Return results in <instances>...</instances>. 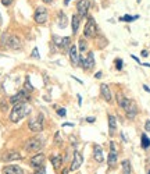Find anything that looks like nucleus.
Wrapping results in <instances>:
<instances>
[{"mask_svg": "<svg viewBox=\"0 0 150 174\" xmlns=\"http://www.w3.org/2000/svg\"><path fill=\"white\" fill-rule=\"evenodd\" d=\"M147 174H150V170H149V173H147Z\"/></svg>", "mask_w": 150, "mask_h": 174, "instance_id": "603ef678", "label": "nucleus"}, {"mask_svg": "<svg viewBox=\"0 0 150 174\" xmlns=\"http://www.w3.org/2000/svg\"><path fill=\"white\" fill-rule=\"evenodd\" d=\"M78 46H79V53H85L86 49H88V45H86L85 39H79V43H78Z\"/></svg>", "mask_w": 150, "mask_h": 174, "instance_id": "cd10ccee", "label": "nucleus"}, {"mask_svg": "<svg viewBox=\"0 0 150 174\" xmlns=\"http://www.w3.org/2000/svg\"><path fill=\"white\" fill-rule=\"evenodd\" d=\"M70 43H71V41H70V36H65V38H63L61 39V43H60V47L64 50V52H67V50H70ZM68 53V52H67Z\"/></svg>", "mask_w": 150, "mask_h": 174, "instance_id": "4be33fe9", "label": "nucleus"}, {"mask_svg": "<svg viewBox=\"0 0 150 174\" xmlns=\"http://www.w3.org/2000/svg\"><path fill=\"white\" fill-rule=\"evenodd\" d=\"M63 127H74L72 123H63Z\"/></svg>", "mask_w": 150, "mask_h": 174, "instance_id": "ea45409f", "label": "nucleus"}, {"mask_svg": "<svg viewBox=\"0 0 150 174\" xmlns=\"http://www.w3.org/2000/svg\"><path fill=\"white\" fill-rule=\"evenodd\" d=\"M61 174H68V170H67V169H65V170H63V173Z\"/></svg>", "mask_w": 150, "mask_h": 174, "instance_id": "09e8293b", "label": "nucleus"}, {"mask_svg": "<svg viewBox=\"0 0 150 174\" xmlns=\"http://www.w3.org/2000/svg\"><path fill=\"white\" fill-rule=\"evenodd\" d=\"M21 39L17 36V35H11L10 36V43H9V47L14 49V50H18L21 49Z\"/></svg>", "mask_w": 150, "mask_h": 174, "instance_id": "f3484780", "label": "nucleus"}, {"mask_svg": "<svg viewBox=\"0 0 150 174\" xmlns=\"http://www.w3.org/2000/svg\"><path fill=\"white\" fill-rule=\"evenodd\" d=\"M143 89H145L146 92H150V88L147 87V85H143Z\"/></svg>", "mask_w": 150, "mask_h": 174, "instance_id": "a18cd8bd", "label": "nucleus"}, {"mask_svg": "<svg viewBox=\"0 0 150 174\" xmlns=\"http://www.w3.org/2000/svg\"><path fill=\"white\" fill-rule=\"evenodd\" d=\"M68 3H70V0H64V4H65V6H67Z\"/></svg>", "mask_w": 150, "mask_h": 174, "instance_id": "8fccbe9b", "label": "nucleus"}, {"mask_svg": "<svg viewBox=\"0 0 150 174\" xmlns=\"http://www.w3.org/2000/svg\"><path fill=\"white\" fill-rule=\"evenodd\" d=\"M31 113V107L27 103H18L14 105L10 113V120L11 123H18L20 120H22L25 116H28Z\"/></svg>", "mask_w": 150, "mask_h": 174, "instance_id": "f257e3e1", "label": "nucleus"}, {"mask_svg": "<svg viewBox=\"0 0 150 174\" xmlns=\"http://www.w3.org/2000/svg\"><path fill=\"white\" fill-rule=\"evenodd\" d=\"M57 114L60 116V117H65V114H67V110L63 107V109H57Z\"/></svg>", "mask_w": 150, "mask_h": 174, "instance_id": "2f4dec72", "label": "nucleus"}, {"mask_svg": "<svg viewBox=\"0 0 150 174\" xmlns=\"http://www.w3.org/2000/svg\"><path fill=\"white\" fill-rule=\"evenodd\" d=\"M56 143H57V145H60V143H61V139H60V134H58V132L56 134Z\"/></svg>", "mask_w": 150, "mask_h": 174, "instance_id": "c9c22d12", "label": "nucleus"}, {"mask_svg": "<svg viewBox=\"0 0 150 174\" xmlns=\"http://www.w3.org/2000/svg\"><path fill=\"white\" fill-rule=\"evenodd\" d=\"M58 15H60V20H58V27H60V28H65V25H67V22H68L67 17H65V14H63V11H60V13H58Z\"/></svg>", "mask_w": 150, "mask_h": 174, "instance_id": "a878e982", "label": "nucleus"}, {"mask_svg": "<svg viewBox=\"0 0 150 174\" xmlns=\"http://www.w3.org/2000/svg\"><path fill=\"white\" fill-rule=\"evenodd\" d=\"M86 121L88 123H95V117H86Z\"/></svg>", "mask_w": 150, "mask_h": 174, "instance_id": "79ce46f5", "label": "nucleus"}, {"mask_svg": "<svg viewBox=\"0 0 150 174\" xmlns=\"http://www.w3.org/2000/svg\"><path fill=\"white\" fill-rule=\"evenodd\" d=\"M117 102L118 105H119V107H122V109L125 110V113H127V117L128 119H135V116L138 114V109H136V105L128 98H124L122 95H117Z\"/></svg>", "mask_w": 150, "mask_h": 174, "instance_id": "f03ea898", "label": "nucleus"}, {"mask_svg": "<svg viewBox=\"0 0 150 174\" xmlns=\"http://www.w3.org/2000/svg\"><path fill=\"white\" fill-rule=\"evenodd\" d=\"M44 145L42 137H33L31 139H28L25 143V151L27 152H38L42 149V146Z\"/></svg>", "mask_w": 150, "mask_h": 174, "instance_id": "7ed1b4c3", "label": "nucleus"}, {"mask_svg": "<svg viewBox=\"0 0 150 174\" xmlns=\"http://www.w3.org/2000/svg\"><path fill=\"white\" fill-rule=\"evenodd\" d=\"M140 64H142V65H146V67H150L149 63H140Z\"/></svg>", "mask_w": 150, "mask_h": 174, "instance_id": "49530a36", "label": "nucleus"}, {"mask_svg": "<svg viewBox=\"0 0 150 174\" xmlns=\"http://www.w3.org/2000/svg\"><path fill=\"white\" fill-rule=\"evenodd\" d=\"M21 159H22L21 153L17 152V151H10V152H7L3 156L4 162H14V160H21Z\"/></svg>", "mask_w": 150, "mask_h": 174, "instance_id": "4468645a", "label": "nucleus"}, {"mask_svg": "<svg viewBox=\"0 0 150 174\" xmlns=\"http://www.w3.org/2000/svg\"><path fill=\"white\" fill-rule=\"evenodd\" d=\"M140 55L143 56V57H147V56H149V52H147V50H142V52H140Z\"/></svg>", "mask_w": 150, "mask_h": 174, "instance_id": "58836bf2", "label": "nucleus"}, {"mask_svg": "<svg viewBox=\"0 0 150 174\" xmlns=\"http://www.w3.org/2000/svg\"><path fill=\"white\" fill-rule=\"evenodd\" d=\"M43 162H44V155L43 153H36L35 156L31 157V160H29V164L35 167V169H38V167H42Z\"/></svg>", "mask_w": 150, "mask_h": 174, "instance_id": "f8f14e48", "label": "nucleus"}, {"mask_svg": "<svg viewBox=\"0 0 150 174\" xmlns=\"http://www.w3.org/2000/svg\"><path fill=\"white\" fill-rule=\"evenodd\" d=\"M145 130L147 131V132L150 131V120H147V121H146V124H145Z\"/></svg>", "mask_w": 150, "mask_h": 174, "instance_id": "e433bc0d", "label": "nucleus"}, {"mask_svg": "<svg viewBox=\"0 0 150 174\" xmlns=\"http://www.w3.org/2000/svg\"><path fill=\"white\" fill-rule=\"evenodd\" d=\"M71 78H74L75 81H78V82H79V84H84V82H82V81H81V79H79V78H76V77H74V75H72V77H71Z\"/></svg>", "mask_w": 150, "mask_h": 174, "instance_id": "c03bdc74", "label": "nucleus"}, {"mask_svg": "<svg viewBox=\"0 0 150 174\" xmlns=\"http://www.w3.org/2000/svg\"><path fill=\"white\" fill-rule=\"evenodd\" d=\"M50 162H52L54 169L57 170V169H60V166L63 163V157H61L60 155H56V156H52V157H50Z\"/></svg>", "mask_w": 150, "mask_h": 174, "instance_id": "aec40b11", "label": "nucleus"}, {"mask_svg": "<svg viewBox=\"0 0 150 174\" xmlns=\"http://www.w3.org/2000/svg\"><path fill=\"white\" fill-rule=\"evenodd\" d=\"M10 33L9 32H4L3 35H1V41H0V45L3 46V47H7L9 46V43H10Z\"/></svg>", "mask_w": 150, "mask_h": 174, "instance_id": "b1692460", "label": "nucleus"}, {"mask_svg": "<svg viewBox=\"0 0 150 174\" xmlns=\"http://www.w3.org/2000/svg\"><path fill=\"white\" fill-rule=\"evenodd\" d=\"M79 24H81V17L79 15H72V20H71V27H72V33H78L79 29Z\"/></svg>", "mask_w": 150, "mask_h": 174, "instance_id": "a211bd4d", "label": "nucleus"}, {"mask_svg": "<svg viewBox=\"0 0 150 174\" xmlns=\"http://www.w3.org/2000/svg\"><path fill=\"white\" fill-rule=\"evenodd\" d=\"M53 39H54V43L57 45V46H60V43H61V39H63V38H58L57 35H53Z\"/></svg>", "mask_w": 150, "mask_h": 174, "instance_id": "473e14b6", "label": "nucleus"}, {"mask_svg": "<svg viewBox=\"0 0 150 174\" xmlns=\"http://www.w3.org/2000/svg\"><path fill=\"white\" fill-rule=\"evenodd\" d=\"M140 145H142L143 149H147L150 146V138L146 134H142V137H140Z\"/></svg>", "mask_w": 150, "mask_h": 174, "instance_id": "5701e85b", "label": "nucleus"}, {"mask_svg": "<svg viewBox=\"0 0 150 174\" xmlns=\"http://www.w3.org/2000/svg\"><path fill=\"white\" fill-rule=\"evenodd\" d=\"M90 7V1L89 0H78L76 3V11H78V15L81 18H85L88 15V11Z\"/></svg>", "mask_w": 150, "mask_h": 174, "instance_id": "1a4fd4ad", "label": "nucleus"}, {"mask_svg": "<svg viewBox=\"0 0 150 174\" xmlns=\"http://www.w3.org/2000/svg\"><path fill=\"white\" fill-rule=\"evenodd\" d=\"M102 75H103V73H102V71H97L96 74H95V78L99 79V78H102Z\"/></svg>", "mask_w": 150, "mask_h": 174, "instance_id": "4c0bfd02", "label": "nucleus"}, {"mask_svg": "<svg viewBox=\"0 0 150 174\" xmlns=\"http://www.w3.org/2000/svg\"><path fill=\"white\" fill-rule=\"evenodd\" d=\"M32 57H35V59H39V57H40V56H39V53H38V47H35V49H33L32 50Z\"/></svg>", "mask_w": 150, "mask_h": 174, "instance_id": "72a5a7b5", "label": "nucleus"}, {"mask_svg": "<svg viewBox=\"0 0 150 174\" xmlns=\"http://www.w3.org/2000/svg\"><path fill=\"white\" fill-rule=\"evenodd\" d=\"M3 174H24V170L17 164H9L3 167Z\"/></svg>", "mask_w": 150, "mask_h": 174, "instance_id": "ddd939ff", "label": "nucleus"}, {"mask_svg": "<svg viewBox=\"0 0 150 174\" xmlns=\"http://www.w3.org/2000/svg\"><path fill=\"white\" fill-rule=\"evenodd\" d=\"M132 169H131V163L129 160H124L122 162V174H131Z\"/></svg>", "mask_w": 150, "mask_h": 174, "instance_id": "bb28decb", "label": "nucleus"}, {"mask_svg": "<svg viewBox=\"0 0 150 174\" xmlns=\"http://www.w3.org/2000/svg\"><path fill=\"white\" fill-rule=\"evenodd\" d=\"M136 1H138V3H140V0H136Z\"/></svg>", "mask_w": 150, "mask_h": 174, "instance_id": "3c124183", "label": "nucleus"}, {"mask_svg": "<svg viewBox=\"0 0 150 174\" xmlns=\"http://www.w3.org/2000/svg\"><path fill=\"white\" fill-rule=\"evenodd\" d=\"M33 174H46V169H44V167H38V169H36V170H35V173Z\"/></svg>", "mask_w": 150, "mask_h": 174, "instance_id": "7c9ffc66", "label": "nucleus"}, {"mask_svg": "<svg viewBox=\"0 0 150 174\" xmlns=\"http://www.w3.org/2000/svg\"><path fill=\"white\" fill-rule=\"evenodd\" d=\"M33 20L36 24H44V22L49 20V14H47V10L44 7H38L35 14H33Z\"/></svg>", "mask_w": 150, "mask_h": 174, "instance_id": "6e6552de", "label": "nucleus"}, {"mask_svg": "<svg viewBox=\"0 0 150 174\" xmlns=\"http://www.w3.org/2000/svg\"><path fill=\"white\" fill-rule=\"evenodd\" d=\"M79 65H81L85 71L92 70V68H93V65H95V55H93L92 52H89V53H88V57H86V60L84 59V57H81V56H79Z\"/></svg>", "mask_w": 150, "mask_h": 174, "instance_id": "0eeeda50", "label": "nucleus"}, {"mask_svg": "<svg viewBox=\"0 0 150 174\" xmlns=\"http://www.w3.org/2000/svg\"><path fill=\"white\" fill-rule=\"evenodd\" d=\"M25 89L27 91H33V87L31 85V82H29V77H27V79H25Z\"/></svg>", "mask_w": 150, "mask_h": 174, "instance_id": "c756f323", "label": "nucleus"}, {"mask_svg": "<svg viewBox=\"0 0 150 174\" xmlns=\"http://www.w3.org/2000/svg\"><path fill=\"white\" fill-rule=\"evenodd\" d=\"M76 96H78V105L81 106V105H82V96H81V95H76Z\"/></svg>", "mask_w": 150, "mask_h": 174, "instance_id": "37998d69", "label": "nucleus"}, {"mask_svg": "<svg viewBox=\"0 0 150 174\" xmlns=\"http://www.w3.org/2000/svg\"><path fill=\"white\" fill-rule=\"evenodd\" d=\"M29 92L27 91V89H21L18 93H15L14 96H11L10 98V103L13 105H18V103H27L28 100H29Z\"/></svg>", "mask_w": 150, "mask_h": 174, "instance_id": "39448f33", "label": "nucleus"}, {"mask_svg": "<svg viewBox=\"0 0 150 174\" xmlns=\"http://www.w3.org/2000/svg\"><path fill=\"white\" fill-rule=\"evenodd\" d=\"M107 163L108 166H115V163H117V152L115 151H111V152L108 153V159H107Z\"/></svg>", "mask_w": 150, "mask_h": 174, "instance_id": "412c9836", "label": "nucleus"}, {"mask_svg": "<svg viewBox=\"0 0 150 174\" xmlns=\"http://www.w3.org/2000/svg\"><path fill=\"white\" fill-rule=\"evenodd\" d=\"M42 1H44V3H52L53 0H42Z\"/></svg>", "mask_w": 150, "mask_h": 174, "instance_id": "de8ad7c7", "label": "nucleus"}, {"mask_svg": "<svg viewBox=\"0 0 150 174\" xmlns=\"http://www.w3.org/2000/svg\"><path fill=\"white\" fill-rule=\"evenodd\" d=\"M28 127L32 132H40L43 130V114L40 113L38 117L35 119H31L29 123H28Z\"/></svg>", "mask_w": 150, "mask_h": 174, "instance_id": "423d86ee", "label": "nucleus"}, {"mask_svg": "<svg viewBox=\"0 0 150 174\" xmlns=\"http://www.w3.org/2000/svg\"><path fill=\"white\" fill-rule=\"evenodd\" d=\"M100 93H102V96H103V99H104L106 102H111L113 96H111V91H110L108 85L102 84V85H100Z\"/></svg>", "mask_w": 150, "mask_h": 174, "instance_id": "dca6fc26", "label": "nucleus"}, {"mask_svg": "<svg viewBox=\"0 0 150 174\" xmlns=\"http://www.w3.org/2000/svg\"><path fill=\"white\" fill-rule=\"evenodd\" d=\"M108 130H110V135H114L117 130V120L114 116H108Z\"/></svg>", "mask_w": 150, "mask_h": 174, "instance_id": "6ab92c4d", "label": "nucleus"}, {"mask_svg": "<svg viewBox=\"0 0 150 174\" xmlns=\"http://www.w3.org/2000/svg\"><path fill=\"white\" fill-rule=\"evenodd\" d=\"M139 15H129V14H125L122 17H119V21H124V22H132L135 20H138Z\"/></svg>", "mask_w": 150, "mask_h": 174, "instance_id": "393cba45", "label": "nucleus"}, {"mask_svg": "<svg viewBox=\"0 0 150 174\" xmlns=\"http://www.w3.org/2000/svg\"><path fill=\"white\" fill-rule=\"evenodd\" d=\"M122 65H124V61H122L121 59H117V60H115V68H117L118 71H121V70H122Z\"/></svg>", "mask_w": 150, "mask_h": 174, "instance_id": "c85d7f7f", "label": "nucleus"}, {"mask_svg": "<svg viewBox=\"0 0 150 174\" xmlns=\"http://www.w3.org/2000/svg\"><path fill=\"white\" fill-rule=\"evenodd\" d=\"M11 3H13V0H1V4L3 6H10Z\"/></svg>", "mask_w": 150, "mask_h": 174, "instance_id": "f704fd0d", "label": "nucleus"}, {"mask_svg": "<svg viewBox=\"0 0 150 174\" xmlns=\"http://www.w3.org/2000/svg\"><path fill=\"white\" fill-rule=\"evenodd\" d=\"M97 33V25L96 21L93 17H88V22L85 25V29H84V35L86 38H95Z\"/></svg>", "mask_w": 150, "mask_h": 174, "instance_id": "20e7f679", "label": "nucleus"}, {"mask_svg": "<svg viewBox=\"0 0 150 174\" xmlns=\"http://www.w3.org/2000/svg\"><path fill=\"white\" fill-rule=\"evenodd\" d=\"M93 157H95V160H96L97 163H103L104 156H103V149H102V146H99V145H95V146H93Z\"/></svg>", "mask_w": 150, "mask_h": 174, "instance_id": "2eb2a0df", "label": "nucleus"}, {"mask_svg": "<svg viewBox=\"0 0 150 174\" xmlns=\"http://www.w3.org/2000/svg\"><path fill=\"white\" fill-rule=\"evenodd\" d=\"M131 57H132V59H133V60H135L136 63H139V64H140V60H139V59H138V57H136L135 55H131Z\"/></svg>", "mask_w": 150, "mask_h": 174, "instance_id": "a19ab883", "label": "nucleus"}, {"mask_svg": "<svg viewBox=\"0 0 150 174\" xmlns=\"http://www.w3.org/2000/svg\"><path fill=\"white\" fill-rule=\"evenodd\" d=\"M84 163V157H82V155L79 152H74V157H72V163H71V167H70V170L71 171H75V170H78L81 166Z\"/></svg>", "mask_w": 150, "mask_h": 174, "instance_id": "9d476101", "label": "nucleus"}, {"mask_svg": "<svg viewBox=\"0 0 150 174\" xmlns=\"http://www.w3.org/2000/svg\"><path fill=\"white\" fill-rule=\"evenodd\" d=\"M68 55H70L72 65H79V52H78V47L75 45H71V47L68 50Z\"/></svg>", "mask_w": 150, "mask_h": 174, "instance_id": "9b49d317", "label": "nucleus"}]
</instances>
